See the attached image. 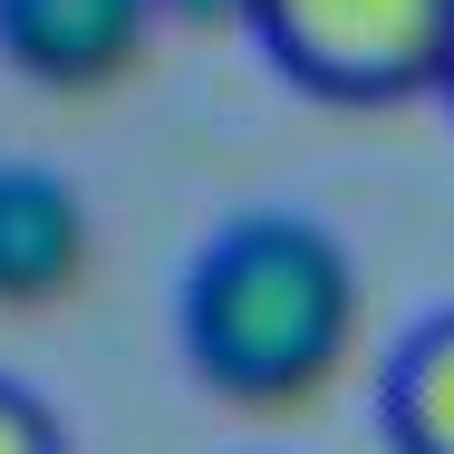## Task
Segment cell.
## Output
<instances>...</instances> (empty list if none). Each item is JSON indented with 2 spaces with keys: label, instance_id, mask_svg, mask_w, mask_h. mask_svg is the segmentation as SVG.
I'll return each instance as SVG.
<instances>
[{
  "label": "cell",
  "instance_id": "7a4b0ae2",
  "mask_svg": "<svg viewBox=\"0 0 454 454\" xmlns=\"http://www.w3.org/2000/svg\"><path fill=\"white\" fill-rule=\"evenodd\" d=\"M252 39L290 88L329 106H406V97H445L454 0H262Z\"/></svg>",
  "mask_w": 454,
  "mask_h": 454
},
{
  "label": "cell",
  "instance_id": "5b68a950",
  "mask_svg": "<svg viewBox=\"0 0 454 454\" xmlns=\"http://www.w3.org/2000/svg\"><path fill=\"white\" fill-rule=\"evenodd\" d=\"M377 416H387V445L396 454H454V309L426 319L377 387Z\"/></svg>",
  "mask_w": 454,
  "mask_h": 454
},
{
  "label": "cell",
  "instance_id": "3957f363",
  "mask_svg": "<svg viewBox=\"0 0 454 454\" xmlns=\"http://www.w3.org/2000/svg\"><path fill=\"white\" fill-rule=\"evenodd\" d=\"M155 0H0V59L49 97H97L145 68Z\"/></svg>",
  "mask_w": 454,
  "mask_h": 454
},
{
  "label": "cell",
  "instance_id": "ba28073f",
  "mask_svg": "<svg viewBox=\"0 0 454 454\" xmlns=\"http://www.w3.org/2000/svg\"><path fill=\"white\" fill-rule=\"evenodd\" d=\"M445 106H454V68H445Z\"/></svg>",
  "mask_w": 454,
  "mask_h": 454
},
{
  "label": "cell",
  "instance_id": "277c9868",
  "mask_svg": "<svg viewBox=\"0 0 454 454\" xmlns=\"http://www.w3.org/2000/svg\"><path fill=\"white\" fill-rule=\"evenodd\" d=\"M88 193L49 165H0V309H49L88 280Z\"/></svg>",
  "mask_w": 454,
  "mask_h": 454
},
{
  "label": "cell",
  "instance_id": "6da1fadb",
  "mask_svg": "<svg viewBox=\"0 0 454 454\" xmlns=\"http://www.w3.org/2000/svg\"><path fill=\"white\" fill-rule=\"evenodd\" d=\"M358 262L300 213H252L184 280V358L232 406H309L358 348Z\"/></svg>",
  "mask_w": 454,
  "mask_h": 454
},
{
  "label": "cell",
  "instance_id": "8992f818",
  "mask_svg": "<svg viewBox=\"0 0 454 454\" xmlns=\"http://www.w3.org/2000/svg\"><path fill=\"white\" fill-rule=\"evenodd\" d=\"M0 454H68V426L10 377H0Z\"/></svg>",
  "mask_w": 454,
  "mask_h": 454
},
{
  "label": "cell",
  "instance_id": "52a82bcc",
  "mask_svg": "<svg viewBox=\"0 0 454 454\" xmlns=\"http://www.w3.org/2000/svg\"><path fill=\"white\" fill-rule=\"evenodd\" d=\"M262 0H155V20H184V29H252Z\"/></svg>",
  "mask_w": 454,
  "mask_h": 454
}]
</instances>
